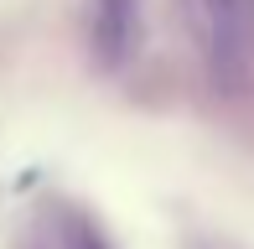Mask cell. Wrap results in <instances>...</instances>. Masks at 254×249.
Here are the masks:
<instances>
[{
  "label": "cell",
  "mask_w": 254,
  "mask_h": 249,
  "mask_svg": "<svg viewBox=\"0 0 254 249\" xmlns=\"http://www.w3.org/2000/svg\"><path fill=\"white\" fill-rule=\"evenodd\" d=\"M202 62L218 78H239L249 62V0H182Z\"/></svg>",
  "instance_id": "cell-1"
},
{
  "label": "cell",
  "mask_w": 254,
  "mask_h": 249,
  "mask_svg": "<svg viewBox=\"0 0 254 249\" xmlns=\"http://www.w3.org/2000/svg\"><path fill=\"white\" fill-rule=\"evenodd\" d=\"M140 37V0H88V42L104 67H120Z\"/></svg>",
  "instance_id": "cell-2"
}]
</instances>
